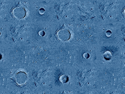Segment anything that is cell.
<instances>
[{"instance_id": "6da1fadb", "label": "cell", "mask_w": 125, "mask_h": 94, "mask_svg": "<svg viewBox=\"0 0 125 94\" xmlns=\"http://www.w3.org/2000/svg\"><path fill=\"white\" fill-rule=\"evenodd\" d=\"M57 38L62 42H67L71 38L72 31L67 27H62L59 29L55 34Z\"/></svg>"}, {"instance_id": "7a4b0ae2", "label": "cell", "mask_w": 125, "mask_h": 94, "mask_svg": "<svg viewBox=\"0 0 125 94\" xmlns=\"http://www.w3.org/2000/svg\"><path fill=\"white\" fill-rule=\"evenodd\" d=\"M14 80L19 86H23L28 81L29 78L28 74L23 70H17L14 74Z\"/></svg>"}, {"instance_id": "3957f363", "label": "cell", "mask_w": 125, "mask_h": 94, "mask_svg": "<svg viewBox=\"0 0 125 94\" xmlns=\"http://www.w3.org/2000/svg\"><path fill=\"white\" fill-rule=\"evenodd\" d=\"M11 13L14 18L18 20H22L25 18L27 14L26 8L23 5H18L13 8Z\"/></svg>"}, {"instance_id": "277c9868", "label": "cell", "mask_w": 125, "mask_h": 94, "mask_svg": "<svg viewBox=\"0 0 125 94\" xmlns=\"http://www.w3.org/2000/svg\"><path fill=\"white\" fill-rule=\"evenodd\" d=\"M59 80L62 83L66 84L69 82V78L66 75H62L59 77Z\"/></svg>"}, {"instance_id": "5b68a950", "label": "cell", "mask_w": 125, "mask_h": 94, "mask_svg": "<svg viewBox=\"0 0 125 94\" xmlns=\"http://www.w3.org/2000/svg\"><path fill=\"white\" fill-rule=\"evenodd\" d=\"M38 34H39V35L40 36L43 37V36H44L45 35L46 33H45V31H39Z\"/></svg>"}, {"instance_id": "8992f818", "label": "cell", "mask_w": 125, "mask_h": 94, "mask_svg": "<svg viewBox=\"0 0 125 94\" xmlns=\"http://www.w3.org/2000/svg\"><path fill=\"white\" fill-rule=\"evenodd\" d=\"M45 10L43 8H41L39 9V13L41 14H43L45 13Z\"/></svg>"}, {"instance_id": "52a82bcc", "label": "cell", "mask_w": 125, "mask_h": 94, "mask_svg": "<svg viewBox=\"0 0 125 94\" xmlns=\"http://www.w3.org/2000/svg\"><path fill=\"white\" fill-rule=\"evenodd\" d=\"M2 58H3V55L1 53H0V61L2 59Z\"/></svg>"}, {"instance_id": "ba28073f", "label": "cell", "mask_w": 125, "mask_h": 94, "mask_svg": "<svg viewBox=\"0 0 125 94\" xmlns=\"http://www.w3.org/2000/svg\"><path fill=\"white\" fill-rule=\"evenodd\" d=\"M62 94H67V93H66L64 92V93H62Z\"/></svg>"}, {"instance_id": "9c48e42d", "label": "cell", "mask_w": 125, "mask_h": 94, "mask_svg": "<svg viewBox=\"0 0 125 94\" xmlns=\"http://www.w3.org/2000/svg\"><path fill=\"white\" fill-rule=\"evenodd\" d=\"M124 14H125V10H124Z\"/></svg>"}, {"instance_id": "30bf717a", "label": "cell", "mask_w": 125, "mask_h": 94, "mask_svg": "<svg viewBox=\"0 0 125 94\" xmlns=\"http://www.w3.org/2000/svg\"><path fill=\"white\" fill-rule=\"evenodd\" d=\"M1 32H0V35H1Z\"/></svg>"}]
</instances>
